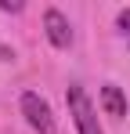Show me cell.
Wrapping results in <instances>:
<instances>
[{
  "mask_svg": "<svg viewBox=\"0 0 130 134\" xmlns=\"http://www.w3.org/2000/svg\"><path fill=\"white\" fill-rule=\"evenodd\" d=\"M43 25H47V36H51L54 47H69L72 44V25H69V18L58 7H47L43 11Z\"/></svg>",
  "mask_w": 130,
  "mask_h": 134,
  "instance_id": "3",
  "label": "cell"
},
{
  "mask_svg": "<svg viewBox=\"0 0 130 134\" xmlns=\"http://www.w3.org/2000/svg\"><path fill=\"white\" fill-rule=\"evenodd\" d=\"M101 105H105V112L108 116H127V98H123V91L116 87V83H105L101 87Z\"/></svg>",
  "mask_w": 130,
  "mask_h": 134,
  "instance_id": "4",
  "label": "cell"
},
{
  "mask_svg": "<svg viewBox=\"0 0 130 134\" xmlns=\"http://www.w3.org/2000/svg\"><path fill=\"white\" fill-rule=\"evenodd\" d=\"M22 112H25V120H29V127L40 134H54V116H51V105L43 102L36 91H25L22 94Z\"/></svg>",
  "mask_w": 130,
  "mask_h": 134,
  "instance_id": "2",
  "label": "cell"
},
{
  "mask_svg": "<svg viewBox=\"0 0 130 134\" xmlns=\"http://www.w3.org/2000/svg\"><path fill=\"white\" fill-rule=\"evenodd\" d=\"M65 102H69V112H72V120H76V127H80V134H105L101 127H98V112H94V105H90V98L83 94V87H69V94H65Z\"/></svg>",
  "mask_w": 130,
  "mask_h": 134,
  "instance_id": "1",
  "label": "cell"
},
{
  "mask_svg": "<svg viewBox=\"0 0 130 134\" xmlns=\"http://www.w3.org/2000/svg\"><path fill=\"white\" fill-rule=\"evenodd\" d=\"M119 29H123V36H130V7L119 11Z\"/></svg>",
  "mask_w": 130,
  "mask_h": 134,
  "instance_id": "5",
  "label": "cell"
}]
</instances>
